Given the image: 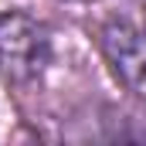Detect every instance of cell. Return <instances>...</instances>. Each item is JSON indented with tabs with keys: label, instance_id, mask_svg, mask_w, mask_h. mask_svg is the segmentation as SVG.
<instances>
[{
	"label": "cell",
	"instance_id": "obj_2",
	"mask_svg": "<svg viewBox=\"0 0 146 146\" xmlns=\"http://www.w3.org/2000/svg\"><path fill=\"white\" fill-rule=\"evenodd\" d=\"M102 51L115 78L146 99V14L115 17L102 27Z\"/></svg>",
	"mask_w": 146,
	"mask_h": 146
},
{
	"label": "cell",
	"instance_id": "obj_1",
	"mask_svg": "<svg viewBox=\"0 0 146 146\" xmlns=\"http://www.w3.org/2000/svg\"><path fill=\"white\" fill-rule=\"evenodd\" d=\"M51 58L48 27L17 10L0 14V78L10 85H27L44 72Z\"/></svg>",
	"mask_w": 146,
	"mask_h": 146
}]
</instances>
